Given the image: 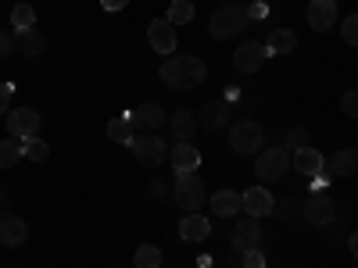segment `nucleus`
<instances>
[{
    "instance_id": "nucleus-31",
    "label": "nucleus",
    "mask_w": 358,
    "mask_h": 268,
    "mask_svg": "<svg viewBox=\"0 0 358 268\" xmlns=\"http://www.w3.org/2000/svg\"><path fill=\"white\" fill-rule=\"evenodd\" d=\"M341 36H344L348 47H358V15H348L341 22Z\"/></svg>"
},
{
    "instance_id": "nucleus-12",
    "label": "nucleus",
    "mask_w": 358,
    "mask_h": 268,
    "mask_svg": "<svg viewBox=\"0 0 358 268\" xmlns=\"http://www.w3.org/2000/svg\"><path fill=\"white\" fill-rule=\"evenodd\" d=\"M129 122H133V129L136 133H158L165 122H169V114H165V107L162 104H140V107H133L129 111Z\"/></svg>"
},
{
    "instance_id": "nucleus-10",
    "label": "nucleus",
    "mask_w": 358,
    "mask_h": 268,
    "mask_svg": "<svg viewBox=\"0 0 358 268\" xmlns=\"http://www.w3.org/2000/svg\"><path fill=\"white\" fill-rule=\"evenodd\" d=\"M241 200H244V215L248 218H268L276 211V200H273V193L265 190V183H258V186H251V190H244L241 193Z\"/></svg>"
},
{
    "instance_id": "nucleus-13",
    "label": "nucleus",
    "mask_w": 358,
    "mask_h": 268,
    "mask_svg": "<svg viewBox=\"0 0 358 268\" xmlns=\"http://www.w3.org/2000/svg\"><path fill=\"white\" fill-rule=\"evenodd\" d=\"M229 240H233L236 254L258 251V247H262V222H258V218H248V215H244L241 222L233 225V236H229Z\"/></svg>"
},
{
    "instance_id": "nucleus-26",
    "label": "nucleus",
    "mask_w": 358,
    "mask_h": 268,
    "mask_svg": "<svg viewBox=\"0 0 358 268\" xmlns=\"http://www.w3.org/2000/svg\"><path fill=\"white\" fill-rule=\"evenodd\" d=\"M133 136H136V129H133V122H129V114H126V118H111V122H108V140H115V143H133Z\"/></svg>"
},
{
    "instance_id": "nucleus-42",
    "label": "nucleus",
    "mask_w": 358,
    "mask_h": 268,
    "mask_svg": "<svg viewBox=\"0 0 358 268\" xmlns=\"http://www.w3.org/2000/svg\"><path fill=\"white\" fill-rule=\"evenodd\" d=\"M226 4H233V0H226Z\"/></svg>"
},
{
    "instance_id": "nucleus-38",
    "label": "nucleus",
    "mask_w": 358,
    "mask_h": 268,
    "mask_svg": "<svg viewBox=\"0 0 358 268\" xmlns=\"http://www.w3.org/2000/svg\"><path fill=\"white\" fill-rule=\"evenodd\" d=\"M297 211V204L294 200H287V204H280V215H294Z\"/></svg>"
},
{
    "instance_id": "nucleus-27",
    "label": "nucleus",
    "mask_w": 358,
    "mask_h": 268,
    "mask_svg": "<svg viewBox=\"0 0 358 268\" xmlns=\"http://www.w3.org/2000/svg\"><path fill=\"white\" fill-rule=\"evenodd\" d=\"M133 265H136V268H162V251H158L155 244H143V247H136Z\"/></svg>"
},
{
    "instance_id": "nucleus-35",
    "label": "nucleus",
    "mask_w": 358,
    "mask_h": 268,
    "mask_svg": "<svg viewBox=\"0 0 358 268\" xmlns=\"http://www.w3.org/2000/svg\"><path fill=\"white\" fill-rule=\"evenodd\" d=\"M11 97H15V86H11V82H0V114H8Z\"/></svg>"
},
{
    "instance_id": "nucleus-4",
    "label": "nucleus",
    "mask_w": 358,
    "mask_h": 268,
    "mask_svg": "<svg viewBox=\"0 0 358 268\" xmlns=\"http://www.w3.org/2000/svg\"><path fill=\"white\" fill-rule=\"evenodd\" d=\"M172 200L179 204V211H201L208 193H204V183H201V175L197 172H183V175H176V190H172Z\"/></svg>"
},
{
    "instance_id": "nucleus-30",
    "label": "nucleus",
    "mask_w": 358,
    "mask_h": 268,
    "mask_svg": "<svg viewBox=\"0 0 358 268\" xmlns=\"http://www.w3.org/2000/svg\"><path fill=\"white\" fill-rule=\"evenodd\" d=\"M11 22H15V29H33V22H36V8H33V4H15Z\"/></svg>"
},
{
    "instance_id": "nucleus-34",
    "label": "nucleus",
    "mask_w": 358,
    "mask_h": 268,
    "mask_svg": "<svg viewBox=\"0 0 358 268\" xmlns=\"http://www.w3.org/2000/svg\"><path fill=\"white\" fill-rule=\"evenodd\" d=\"M241 268H265V254H262V251H248V254H241Z\"/></svg>"
},
{
    "instance_id": "nucleus-23",
    "label": "nucleus",
    "mask_w": 358,
    "mask_h": 268,
    "mask_svg": "<svg viewBox=\"0 0 358 268\" xmlns=\"http://www.w3.org/2000/svg\"><path fill=\"white\" fill-rule=\"evenodd\" d=\"M294 47H297V36L290 33V29H283V25H276L273 33H268V40H265L268 54H290Z\"/></svg>"
},
{
    "instance_id": "nucleus-29",
    "label": "nucleus",
    "mask_w": 358,
    "mask_h": 268,
    "mask_svg": "<svg viewBox=\"0 0 358 268\" xmlns=\"http://www.w3.org/2000/svg\"><path fill=\"white\" fill-rule=\"evenodd\" d=\"M25 143V158L33 161V165H43L47 158H50V147L40 140V136H33V140H22Z\"/></svg>"
},
{
    "instance_id": "nucleus-17",
    "label": "nucleus",
    "mask_w": 358,
    "mask_h": 268,
    "mask_svg": "<svg viewBox=\"0 0 358 268\" xmlns=\"http://www.w3.org/2000/svg\"><path fill=\"white\" fill-rule=\"evenodd\" d=\"M244 211V200L236 190H215L212 193V215L215 218H236Z\"/></svg>"
},
{
    "instance_id": "nucleus-3",
    "label": "nucleus",
    "mask_w": 358,
    "mask_h": 268,
    "mask_svg": "<svg viewBox=\"0 0 358 268\" xmlns=\"http://www.w3.org/2000/svg\"><path fill=\"white\" fill-rule=\"evenodd\" d=\"M290 165H294V154L287 147H265V151H258L255 175H258V183H276V179L290 172Z\"/></svg>"
},
{
    "instance_id": "nucleus-2",
    "label": "nucleus",
    "mask_w": 358,
    "mask_h": 268,
    "mask_svg": "<svg viewBox=\"0 0 358 268\" xmlns=\"http://www.w3.org/2000/svg\"><path fill=\"white\" fill-rule=\"evenodd\" d=\"M248 25H251V8L241 4V0H233V4L219 8L212 18H208V33H212L215 40H233V36H241Z\"/></svg>"
},
{
    "instance_id": "nucleus-18",
    "label": "nucleus",
    "mask_w": 358,
    "mask_h": 268,
    "mask_svg": "<svg viewBox=\"0 0 358 268\" xmlns=\"http://www.w3.org/2000/svg\"><path fill=\"white\" fill-rule=\"evenodd\" d=\"M25 236H29L25 218H18V215H11V211L0 215V244H4V247H22Z\"/></svg>"
},
{
    "instance_id": "nucleus-36",
    "label": "nucleus",
    "mask_w": 358,
    "mask_h": 268,
    "mask_svg": "<svg viewBox=\"0 0 358 268\" xmlns=\"http://www.w3.org/2000/svg\"><path fill=\"white\" fill-rule=\"evenodd\" d=\"M11 50H15V36H8L4 29H0V57H8Z\"/></svg>"
},
{
    "instance_id": "nucleus-5",
    "label": "nucleus",
    "mask_w": 358,
    "mask_h": 268,
    "mask_svg": "<svg viewBox=\"0 0 358 268\" xmlns=\"http://www.w3.org/2000/svg\"><path fill=\"white\" fill-rule=\"evenodd\" d=\"M129 151H133V158H136L140 165L155 168V165H162V161L169 158V143H165V136H158V133H136L133 143H129Z\"/></svg>"
},
{
    "instance_id": "nucleus-19",
    "label": "nucleus",
    "mask_w": 358,
    "mask_h": 268,
    "mask_svg": "<svg viewBox=\"0 0 358 268\" xmlns=\"http://www.w3.org/2000/svg\"><path fill=\"white\" fill-rule=\"evenodd\" d=\"M208 232H212V222H208L204 215H187V218H179V240H187V244H201L208 240Z\"/></svg>"
},
{
    "instance_id": "nucleus-7",
    "label": "nucleus",
    "mask_w": 358,
    "mask_h": 268,
    "mask_svg": "<svg viewBox=\"0 0 358 268\" xmlns=\"http://www.w3.org/2000/svg\"><path fill=\"white\" fill-rule=\"evenodd\" d=\"M40 126H43V118L36 107H11L8 111V133L15 140H33L40 133Z\"/></svg>"
},
{
    "instance_id": "nucleus-40",
    "label": "nucleus",
    "mask_w": 358,
    "mask_h": 268,
    "mask_svg": "<svg viewBox=\"0 0 358 268\" xmlns=\"http://www.w3.org/2000/svg\"><path fill=\"white\" fill-rule=\"evenodd\" d=\"M348 247H351V254L358 258V232H351V240H348Z\"/></svg>"
},
{
    "instance_id": "nucleus-28",
    "label": "nucleus",
    "mask_w": 358,
    "mask_h": 268,
    "mask_svg": "<svg viewBox=\"0 0 358 268\" xmlns=\"http://www.w3.org/2000/svg\"><path fill=\"white\" fill-rule=\"evenodd\" d=\"M165 18H169L172 25H187V22L194 18V4H190V0H172Z\"/></svg>"
},
{
    "instance_id": "nucleus-9",
    "label": "nucleus",
    "mask_w": 358,
    "mask_h": 268,
    "mask_svg": "<svg viewBox=\"0 0 358 268\" xmlns=\"http://www.w3.org/2000/svg\"><path fill=\"white\" fill-rule=\"evenodd\" d=\"M265 57H268L265 43L244 40L241 47H236V54H233V65H236V72H241V75H255V72L265 65Z\"/></svg>"
},
{
    "instance_id": "nucleus-11",
    "label": "nucleus",
    "mask_w": 358,
    "mask_h": 268,
    "mask_svg": "<svg viewBox=\"0 0 358 268\" xmlns=\"http://www.w3.org/2000/svg\"><path fill=\"white\" fill-rule=\"evenodd\" d=\"M147 43H151L155 54L172 57V50H176V25L169 18H151V25H147Z\"/></svg>"
},
{
    "instance_id": "nucleus-32",
    "label": "nucleus",
    "mask_w": 358,
    "mask_h": 268,
    "mask_svg": "<svg viewBox=\"0 0 358 268\" xmlns=\"http://www.w3.org/2000/svg\"><path fill=\"white\" fill-rule=\"evenodd\" d=\"M283 147H287V151H301V147H308V129H301V126H297V129H290Z\"/></svg>"
},
{
    "instance_id": "nucleus-14",
    "label": "nucleus",
    "mask_w": 358,
    "mask_h": 268,
    "mask_svg": "<svg viewBox=\"0 0 358 268\" xmlns=\"http://www.w3.org/2000/svg\"><path fill=\"white\" fill-rule=\"evenodd\" d=\"M355 172H358V151L355 147H341V151H334L326 158V175L330 179H348Z\"/></svg>"
},
{
    "instance_id": "nucleus-25",
    "label": "nucleus",
    "mask_w": 358,
    "mask_h": 268,
    "mask_svg": "<svg viewBox=\"0 0 358 268\" xmlns=\"http://www.w3.org/2000/svg\"><path fill=\"white\" fill-rule=\"evenodd\" d=\"M201 122H204L208 129H222V126L229 122V107H226V104H204V107H201Z\"/></svg>"
},
{
    "instance_id": "nucleus-6",
    "label": "nucleus",
    "mask_w": 358,
    "mask_h": 268,
    "mask_svg": "<svg viewBox=\"0 0 358 268\" xmlns=\"http://www.w3.org/2000/svg\"><path fill=\"white\" fill-rule=\"evenodd\" d=\"M262 143H265V133H262L258 122H251V118L229 126V147H233L236 154H258Z\"/></svg>"
},
{
    "instance_id": "nucleus-15",
    "label": "nucleus",
    "mask_w": 358,
    "mask_h": 268,
    "mask_svg": "<svg viewBox=\"0 0 358 268\" xmlns=\"http://www.w3.org/2000/svg\"><path fill=\"white\" fill-rule=\"evenodd\" d=\"M308 25L315 33H330L337 25V0H312L308 4Z\"/></svg>"
},
{
    "instance_id": "nucleus-20",
    "label": "nucleus",
    "mask_w": 358,
    "mask_h": 268,
    "mask_svg": "<svg viewBox=\"0 0 358 268\" xmlns=\"http://www.w3.org/2000/svg\"><path fill=\"white\" fill-rule=\"evenodd\" d=\"M294 168L312 179V175L326 172V158L315 151V147H301V151H294Z\"/></svg>"
},
{
    "instance_id": "nucleus-33",
    "label": "nucleus",
    "mask_w": 358,
    "mask_h": 268,
    "mask_svg": "<svg viewBox=\"0 0 358 268\" xmlns=\"http://www.w3.org/2000/svg\"><path fill=\"white\" fill-rule=\"evenodd\" d=\"M341 107H344V114L358 118V89H348V94L341 97Z\"/></svg>"
},
{
    "instance_id": "nucleus-1",
    "label": "nucleus",
    "mask_w": 358,
    "mask_h": 268,
    "mask_svg": "<svg viewBox=\"0 0 358 268\" xmlns=\"http://www.w3.org/2000/svg\"><path fill=\"white\" fill-rule=\"evenodd\" d=\"M162 82L169 89H197L208 79V65L194 54H179V57H165V65L158 68Z\"/></svg>"
},
{
    "instance_id": "nucleus-39",
    "label": "nucleus",
    "mask_w": 358,
    "mask_h": 268,
    "mask_svg": "<svg viewBox=\"0 0 358 268\" xmlns=\"http://www.w3.org/2000/svg\"><path fill=\"white\" fill-rule=\"evenodd\" d=\"M265 11H268V8H265V4H251V22H255V18H262V15H265Z\"/></svg>"
},
{
    "instance_id": "nucleus-37",
    "label": "nucleus",
    "mask_w": 358,
    "mask_h": 268,
    "mask_svg": "<svg viewBox=\"0 0 358 268\" xmlns=\"http://www.w3.org/2000/svg\"><path fill=\"white\" fill-rule=\"evenodd\" d=\"M126 4H129V0H101V8H104V11H122Z\"/></svg>"
},
{
    "instance_id": "nucleus-21",
    "label": "nucleus",
    "mask_w": 358,
    "mask_h": 268,
    "mask_svg": "<svg viewBox=\"0 0 358 268\" xmlns=\"http://www.w3.org/2000/svg\"><path fill=\"white\" fill-rule=\"evenodd\" d=\"M169 133L176 136V143H190V136L197 133V118L190 114V111H176V114H169Z\"/></svg>"
},
{
    "instance_id": "nucleus-16",
    "label": "nucleus",
    "mask_w": 358,
    "mask_h": 268,
    "mask_svg": "<svg viewBox=\"0 0 358 268\" xmlns=\"http://www.w3.org/2000/svg\"><path fill=\"white\" fill-rule=\"evenodd\" d=\"M169 161H172L176 175L197 172V165H201V151H197L194 143H172V147H169Z\"/></svg>"
},
{
    "instance_id": "nucleus-8",
    "label": "nucleus",
    "mask_w": 358,
    "mask_h": 268,
    "mask_svg": "<svg viewBox=\"0 0 358 268\" xmlns=\"http://www.w3.org/2000/svg\"><path fill=\"white\" fill-rule=\"evenodd\" d=\"M301 215H305V222L326 229V225H334V222H337V204L326 197V193H312V197L301 204Z\"/></svg>"
},
{
    "instance_id": "nucleus-24",
    "label": "nucleus",
    "mask_w": 358,
    "mask_h": 268,
    "mask_svg": "<svg viewBox=\"0 0 358 268\" xmlns=\"http://www.w3.org/2000/svg\"><path fill=\"white\" fill-rule=\"evenodd\" d=\"M25 158V143L22 140H0V168H11V165H18Z\"/></svg>"
},
{
    "instance_id": "nucleus-41",
    "label": "nucleus",
    "mask_w": 358,
    "mask_h": 268,
    "mask_svg": "<svg viewBox=\"0 0 358 268\" xmlns=\"http://www.w3.org/2000/svg\"><path fill=\"white\" fill-rule=\"evenodd\" d=\"M208 268H219V265H208Z\"/></svg>"
},
{
    "instance_id": "nucleus-22",
    "label": "nucleus",
    "mask_w": 358,
    "mask_h": 268,
    "mask_svg": "<svg viewBox=\"0 0 358 268\" xmlns=\"http://www.w3.org/2000/svg\"><path fill=\"white\" fill-rule=\"evenodd\" d=\"M15 47L25 50L29 57H40L47 50V40L36 33V29H15Z\"/></svg>"
}]
</instances>
